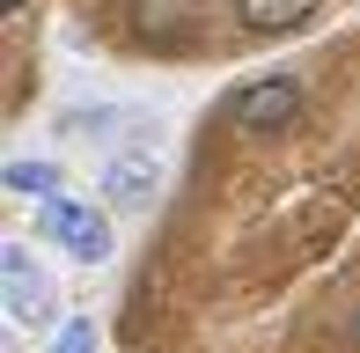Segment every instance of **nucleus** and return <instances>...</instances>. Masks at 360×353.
<instances>
[{
    "label": "nucleus",
    "mask_w": 360,
    "mask_h": 353,
    "mask_svg": "<svg viewBox=\"0 0 360 353\" xmlns=\"http://www.w3.org/2000/svg\"><path fill=\"white\" fill-rule=\"evenodd\" d=\"M44 236H52L67 258H81V265H110V250H118L110 214H96L89 199H44Z\"/></svg>",
    "instance_id": "nucleus-1"
},
{
    "label": "nucleus",
    "mask_w": 360,
    "mask_h": 353,
    "mask_svg": "<svg viewBox=\"0 0 360 353\" xmlns=\"http://www.w3.org/2000/svg\"><path fill=\"white\" fill-rule=\"evenodd\" d=\"M228 118H236L243 133H257V140L287 133V125L302 118V82H294V74H265V82H243L236 96H228Z\"/></svg>",
    "instance_id": "nucleus-2"
},
{
    "label": "nucleus",
    "mask_w": 360,
    "mask_h": 353,
    "mask_svg": "<svg viewBox=\"0 0 360 353\" xmlns=\"http://www.w3.org/2000/svg\"><path fill=\"white\" fill-rule=\"evenodd\" d=\"M0 287H8V324H22V331L52 324V280L30 265V250H22V243L0 250Z\"/></svg>",
    "instance_id": "nucleus-3"
},
{
    "label": "nucleus",
    "mask_w": 360,
    "mask_h": 353,
    "mask_svg": "<svg viewBox=\"0 0 360 353\" xmlns=\"http://www.w3.org/2000/svg\"><path fill=\"white\" fill-rule=\"evenodd\" d=\"M155 191H162V162H155V155H118V162H110L103 169V199L110 206H125V214H147V199H155Z\"/></svg>",
    "instance_id": "nucleus-4"
},
{
    "label": "nucleus",
    "mask_w": 360,
    "mask_h": 353,
    "mask_svg": "<svg viewBox=\"0 0 360 353\" xmlns=\"http://www.w3.org/2000/svg\"><path fill=\"white\" fill-rule=\"evenodd\" d=\"M323 0H236V23L257 30V37H280V30H302Z\"/></svg>",
    "instance_id": "nucleus-5"
},
{
    "label": "nucleus",
    "mask_w": 360,
    "mask_h": 353,
    "mask_svg": "<svg viewBox=\"0 0 360 353\" xmlns=\"http://www.w3.org/2000/svg\"><path fill=\"white\" fill-rule=\"evenodd\" d=\"M8 191L15 199H59V176L44 162H8Z\"/></svg>",
    "instance_id": "nucleus-6"
},
{
    "label": "nucleus",
    "mask_w": 360,
    "mask_h": 353,
    "mask_svg": "<svg viewBox=\"0 0 360 353\" xmlns=\"http://www.w3.org/2000/svg\"><path fill=\"white\" fill-rule=\"evenodd\" d=\"M52 353H96V331H89V316H67V331L52 339Z\"/></svg>",
    "instance_id": "nucleus-7"
},
{
    "label": "nucleus",
    "mask_w": 360,
    "mask_h": 353,
    "mask_svg": "<svg viewBox=\"0 0 360 353\" xmlns=\"http://www.w3.org/2000/svg\"><path fill=\"white\" fill-rule=\"evenodd\" d=\"M0 8H8V15H22V0H0Z\"/></svg>",
    "instance_id": "nucleus-8"
},
{
    "label": "nucleus",
    "mask_w": 360,
    "mask_h": 353,
    "mask_svg": "<svg viewBox=\"0 0 360 353\" xmlns=\"http://www.w3.org/2000/svg\"><path fill=\"white\" fill-rule=\"evenodd\" d=\"M353 346H360V316H353Z\"/></svg>",
    "instance_id": "nucleus-9"
}]
</instances>
